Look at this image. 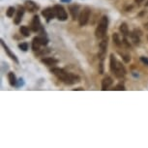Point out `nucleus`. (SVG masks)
Instances as JSON below:
<instances>
[{
	"label": "nucleus",
	"instance_id": "1",
	"mask_svg": "<svg viewBox=\"0 0 148 148\" xmlns=\"http://www.w3.org/2000/svg\"><path fill=\"white\" fill-rule=\"evenodd\" d=\"M52 73L66 84H74L76 82H78L80 80L78 76L67 73L65 72L63 69H60V68H53L52 70Z\"/></svg>",
	"mask_w": 148,
	"mask_h": 148
},
{
	"label": "nucleus",
	"instance_id": "2",
	"mask_svg": "<svg viewBox=\"0 0 148 148\" xmlns=\"http://www.w3.org/2000/svg\"><path fill=\"white\" fill-rule=\"evenodd\" d=\"M108 17L106 16L102 17V19H100V21H99V24H98V26H97L96 31H95L97 38L102 39V38H104L106 36V30H108Z\"/></svg>",
	"mask_w": 148,
	"mask_h": 148
},
{
	"label": "nucleus",
	"instance_id": "3",
	"mask_svg": "<svg viewBox=\"0 0 148 148\" xmlns=\"http://www.w3.org/2000/svg\"><path fill=\"white\" fill-rule=\"evenodd\" d=\"M91 10L89 8H84L78 16V23L80 26H85L87 24L89 17H90Z\"/></svg>",
	"mask_w": 148,
	"mask_h": 148
},
{
	"label": "nucleus",
	"instance_id": "4",
	"mask_svg": "<svg viewBox=\"0 0 148 148\" xmlns=\"http://www.w3.org/2000/svg\"><path fill=\"white\" fill-rule=\"evenodd\" d=\"M53 8H54V10H55L56 17H57L58 19L61 20V21H64V20L67 19L68 15L65 11L64 7L61 6V5H55Z\"/></svg>",
	"mask_w": 148,
	"mask_h": 148
},
{
	"label": "nucleus",
	"instance_id": "5",
	"mask_svg": "<svg viewBox=\"0 0 148 148\" xmlns=\"http://www.w3.org/2000/svg\"><path fill=\"white\" fill-rule=\"evenodd\" d=\"M106 48H108V38H103L102 42L100 43V50H99V58L103 61L106 53Z\"/></svg>",
	"mask_w": 148,
	"mask_h": 148
},
{
	"label": "nucleus",
	"instance_id": "6",
	"mask_svg": "<svg viewBox=\"0 0 148 148\" xmlns=\"http://www.w3.org/2000/svg\"><path fill=\"white\" fill-rule=\"evenodd\" d=\"M42 15L45 17V19H47L48 22L50 21V20H52L54 17H56L54 8H47V9H45L44 11H42Z\"/></svg>",
	"mask_w": 148,
	"mask_h": 148
},
{
	"label": "nucleus",
	"instance_id": "7",
	"mask_svg": "<svg viewBox=\"0 0 148 148\" xmlns=\"http://www.w3.org/2000/svg\"><path fill=\"white\" fill-rule=\"evenodd\" d=\"M41 28L42 27H41V21H40L39 17L34 16V17H33V19L31 21V29L34 32H37V31H39Z\"/></svg>",
	"mask_w": 148,
	"mask_h": 148
},
{
	"label": "nucleus",
	"instance_id": "8",
	"mask_svg": "<svg viewBox=\"0 0 148 148\" xmlns=\"http://www.w3.org/2000/svg\"><path fill=\"white\" fill-rule=\"evenodd\" d=\"M25 8H26L27 11H29V12H35L36 10H38V8H39V6L35 3V2H33L31 1V0H26L25 1Z\"/></svg>",
	"mask_w": 148,
	"mask_h": 148
},
{
	"label": "nucleus",
	"instance_id": "9",
	"mask_svg": "<svg viewBox=\"0 0 148 148\" xmlns=\"http://www.w3.org/2000/svg\"><path fill=\"white\" fill-rule=\"evenodd\" d=\"M78 10H80V7H78V5H70L69 6V11H70V14L71 16H72L73 19H76V17H78Z\"/></svg>",
	"mask_w": 148,
	"mask_h": 148
},
{
	"label": "nucleus",
	"instance_id": "10",
	"mask_svg": "<svg viewBox=\"0 0 148 148\" xmlns=\"http://www.w3.org/2000/svg\"><path fill=\"white\" fill-rule=\"evenodd\" d=\"M112 83H113V80H112L110 76H106V78L102 80V89H103V90H106V89H108V87Z\"/></svg>",
	"mask_w": 148,
	"mask_h": 148
},
{
	"label": "nucleus",
	"instance_id": "11",
	"mask_svg": "<svg viewBox=\"0 0 148 148\" xmlns=\"http://www.w3.org/2000/svg\"><path fill=\"white\" fill-rule=\"evenodd\" d=\"M115 76L117 78H122V76H125V74H126V71H125L124 67L122 66L121 63L118 62V64H117V68H116V71H115Z\"/></svg>",
	"mask_w": 148,
	"mask_h": 148
},
{
	"label": "nucleus",
	"instance_id": "12",
	"mask_svg": "<svg viewBox=\"0 0 148 148\" xmlns=\"http://www.w3.org/2000/svg\"><path fill=\"white\" fill-rule=\"evenodd\" d=\"M24 15V8L23 7H19V10L17 12V16L15 17V23L16 24H19L21 20V17H23Z\"/></svg>",
	"mask_w": 148,
	"mask_h": 148
},
{
	"label": "nucleus",
	"instance_id": "13",
	"mask_svg": "<svg viewBox=\"0 0 148 148\" xmlns=\"http://www.w3.org/2000/svg\"><path fill=\"white\" fill-rule=\"evenodd\" d=\"M41 45H42V42H41L40 37H35L32 41V50L34 52H38L40 50Z\"/></svg>",
	"mask_w": 148,
	"mask_h": 148
},
{
	"label": "nucleus",
	"instance_id": "14",
	"mask_svg": "<svg viewBox=\"0 0 148 148\" xmlns=\"http://www.w3.org/2000/svg\"><path fill=\"white\" fill-rule=\"evenodd\" d=\"M42 63H44L47 66H52V65H55L58 63V60L55 59V58H52V57H46V58H43L42 60Z\"/></svg>",
	"mask_w": 148,
	"mask_h": 148
},
{
	"label": "nucleus",
	"instance_id": "15",
	"mask_svg": "<svg viewBox=\"0 0 148 148\" xmlns=\"http://www.w3.org/2000/svg\"><path fill=\"white\" fill-rule=\"evenodd\" d=\"M1 45H2V47L4 48V50H5V52H7V54L9 55V57H11L13 60L15 61V62H17V63H19V60H17V58L16 57V55L15 54H13V53L11 52V50H9V48L7 47L6 45H5V43L3 42V40H1Z\"/></svg>",
	"mask_w": 148,
	"mask_h": 148
},
{
	"label": "nucleus",
	"instance_id": "16",
	"mask_svg": "<svg viewBox=\"0 0 148 148\" xmlns=\"http://www.w3.org/2000/svg\"><path fill=\"white\" fill-rule=\"evenodd\" d=\"M117 64H118V62L116 61L115 57H114L113 54H110V71L112 73H115L116 71V68H117Z\"/></svg>",
	"mask_w": 148,
	"mask_h": 148
},
{
	"label": "nucleus",
	"instance_id": "17",
	"mask_svg": "<svg viewBox=\"0 0 148 148\" xmlns=\"http://www.w3.org/2000/svg\"><path fill=\"white\" fill-rule=\"evenodd\" d=\"M8 80H9L10 84H11L12 86H15L17 84V78H16V76H15L14 73L10 72L8 74Z\"/></svg>",
	"mask_w": 148,
	"mask_h": 148
},
{
	"label": "nucleus",
	"instance_id": "18",
	"mask_svg": "<svg viewBox=\"0 0 148 148\" xmlns=\"http://www.w3.org/2000/svg\"><path fill=\"white\" fill-rule=\"evenodd\" d=\"M119 30H120V32L124 35V36L129 35V28H128V26H127V24L125 23V22L121 23L120 27H119Z\"/></svg>",
	"mask_w": 148,
	"mask_h": 148
},
{
	"label": "nucleus",
	"instance_id": "19",
	"mask_svg": "<svg viewBox=\"0 0 148 148\" xmlns=\"http://www.w3.org/2000/svg\"><path fill=\"white\" fill-rule=\"evenodd\" d=\"M19 31H20V33H21V34L23 35V36H25V37H28V36L30 35L29 28H28L27 26H20Z\"/></svg>",
	"mask_w": 148,
	"mask_h": 148
},
{
	"label": "nucleus",
	"instance_id": "20",
	"mask_svg": "<svg viewBox=\"0 0 148 148\" xmlns=\"http://www.w3.org/2000/svg\"><path fill=\"white\" fill-rule=\"evenodd\" d=\"M112 40H113V43L117 46H120V39H119V35L117 34V33H114L113 35H112Z\"/></svg>",
	"mask_w": 148,
	"mask_h": 148
},
{
	"label": "nucleus",
	"instance_id": "21",
	"mask_svg": "<svg viewBox=\"0 0 148 148\" xmlns=\"http://www.w3.org/2000/svg\"><path fill=\"white\" fill-rule=\"evenodd\" d=\"M14 13H15L14 7H9L8 10H7V12H6V15H7V17H12L13 16H14Z\"/></svg>",
	"mask_w": 148,
	"mask_h": 148
},
{
	"label": "nucleus",
	"instance_id": "22",
	"mask_svg": "<svg viewBox=\"0 0 148 148\" xmlns=\"http://www.w3.org/2000/svg\"><path fill=\"white\" fill-rule=\"evenodd\" d=\"M131 37H132V39H133V41H134L135 44H139V36H137V34H136V33H132Z\"/></svg>",
	"mask_w": 148,
	"mask_h": 148
},
{
	"label": "nucleus",
	"instance_id": "23",
	"mask_svg": "<svg viewBox=\"0 0 148 148\" xmlns=\"http://www.w3.org/2000/svg\"><path fill=\"white\" fill-rule=\"evenodd\" d=\"M19 48L21 50H23V52H26V50H28V44L27 43H21V44H19Z\"/></svg>",
	"mask_w": 148,
	"mask_h": 148
},
{
	"label": "nucleus",
	"instance_id": "24",
	"mask_svg": "<svg viewBox=\"0 0 148 148\" xmlns=\"http://www.w3.org/2000/svg\"><path fill=\"white\" fill-rule=\"evenodd\" d=\"M140 60H141V62L143 63V64L147 65L148 66V58L147 57H144V56H141L140 57Z\"/></svg>",
	"mask_w": 148,
	"mask_h": 148
},
{
	"label": "nucleus",
	"instance_id": "25",
	"mask_svg": "<svg viewBox=\"0 0 148 148\" xmlns=\"http://www.w3.org/2000/svg\"><path fill=\"white\" fill-rule=\"evenodd\" d=\"M114 89H115V90H120L121 91V90H125V87L123 85H121V84H118V85H117Z\"/></svg>",
	"mask_w": 148,
	"mask_h": 148
},
{
	"label": "nucleus",
	"instance_id": "26",
	"mask_svg": "<svg viewBox=\"0 0 148 148\" xmlns=\"http://www.w3.org/2000/svg\"><path fill=\"white\" fill-rule=\"evenodd\" d=\"M123 59H124L125 62H129L130 59H131V57H130L129 55H124L123 56Z\"/></svg>",
	"mask_w": 148,
	"mask_h": 148
},
{
	"label": "nucleus",
	"instance_id": "27",
	"mask_svg": "<svg viewBox=\"0 0 148 148\" xmlns=\"http://www.w3.org/2000/svg\"><path fill=\"white\" fill-rule=\"evenodd\" d=\"M123 43H124V44L126 45V46H127V47H128V48H131V45L129 44V43H128V41H127L126 39H124V40H123Z\"/></svg>",
	"mask_w": 148,
	"mask_h": 148
},
{
	"label": "nucleus",
	"instance_id": "28",
	"mask_svg": "<svg viewBox=\"0 0 148 148\" xmlns=\"http://www.w3.org/2000/svg\"><path fill=\"white\" fill-rule=\"evenodd\" d=\"M99 73H100V74L104 73V71H103V63H101V64H100V70H99Z\"/></svg>",
	"mask_w": 148,
	"mask_h": 148
},
{
	"label": "nucleus",
	"instance_id": "29",
	"mask_svg": "<svg viewBox=\"0 0 148 148\" xmlns=\"http://www.w3.org/2000/svg\"><path fill=\"white\" fill-rule=\"evenodd\" d=\"M144 0H135V2L136 3H141V2H143Z\"/></svg>",
	"mask_w": 148,
	"mask_h": 148
},
{
	"label": "nucleus",
	"instance_id": "30",
	"mask_svg": "<svg viewBox=\"0 0 148 148\" xmlns=\"http://www.w3.org/2000/svg\"><path fill=\"white\" fill-rule=\"evenodd\" d=\"M75 90H83L82 88H76V89H75Z\"/></svg>",
	"mask_w": 148,
	"mask_h": 148
},
{
	"label": "nucleus",
	"instance_id": "31",
	"mask_svg": "<svg viewBox=\"0 0 148 148\" xmlns=\"http://www.w3.org/2000/svg\"><path fill=\"white\" fill-rule=\"evenodd\" d=\"M62 1H66V2H70L71 0H62Z\"/></svg>",
	"mask_w": 148,
	"mask_h": 148
},
{
	"label": "nucleus",
	"instance_id": "32",
	"mask_svg": "<svg viewBox=\"0 0 148 148\" xmlns=\"http://www.w3.org/2000/svg\"><path fill=\"white\" fill-rule=\"evenodd\" d=\"M146 5H147V6H148V2H147V3H146Z\"/></svg>",
	"mask_w": 148,
	"mask_h": 148
}]
</instances>
